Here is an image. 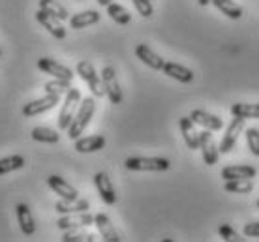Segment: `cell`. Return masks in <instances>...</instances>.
<instances>
[{
    "label": "cell",
    "instance_id": "17",
    "mask_svg": "<svg viewBox=\"0 0 259 242\" xmlns=\"http://www.w3.org/2000/svg\"><path fill=\"white\" fill-rule=\"evenodd\" d=\"M190 118L194 120L195 124L203 126L205 130H210V131H218V130H222V126H224L220 117L210 115V113L203 111V109H194V111L190 113Z\"/></svg>",
    "mask_w": 259,
    "mask_h": 242
},
{
    "label": "cell",
    "instance_id": "1",
    "mask_svg": "<svg viewBox=\"0 0 259 242\" xmlns=\"http://www.w3.org/2000/svg\"><path fill=\"white\" fill-rule=\"evenodd\" d=\"M94 111H96V102H94V98L81 100V105H79L77 113H75V117H73L70 128H68V137H70L71 141H75V139L81 137V133H83L84 128L89 126L91 118L94 117Z\"/></svg>",
    "mask_w": 259,
    "mask_h": 242
},
{
    "label": "cell",
    "instance_id": "29",
    "mask_svg": "<svg viewBox=\"0 0 259 242\" xmlns=\"http://www.w3.org/2000/svg\"><path fill=\"white\" fill-rule=\"evenodd\" d=\"M25 165V158L21 154H13V156L0 158V177L6 175V173H12V171H17Z\"/></svg>",
    "mask_w": 259,
    "mask_h": 242
},
{
    "label": "cell",
    "instance_id": "31",
    "mask_svg": "<svg viewBox=\"0 0 259 242\" xmlns=\"http://www.w3.org/2000/svg\"><path fill=\"white\" fill-rule=\"evenodd\" d=\"M70 88H71V81H66V79H53V81H47L46 85H44L46 94H57V96L68 94Z\"/></svg>",
    "mask_w": 259,
    "mask_h": 242
},
{
    "label": "cell",
    "instance_id": "34",
    "mask_svg": "<svg viewBox=\"0 0 259 242\" xmlns=\"http://www.w3.org/2000/svg\"><path fill=\"white\" fill-rule=\"evenodd\" d=\"M246 143L253 156H259V130L257 128H248L246 130Z\"/></svg>",
    "mask_w": 259,
    "mask_h": 242
},
{
    "label": "cell",
    "instance_id": "16",
    "mask_svg": "<svg viewBox=\"0 0 259 242\" xmlns=\"http://www.w3.org/2000/svg\"><path fill=\"white\" fill-rule=\"evenodd\" d=\"M179 126H181L182 137H184V143L190 151H195L199 149V131L195 130V122L190 117H182L179 120Z\"/></svg>",
    "mask_w": 259,
    "mask_h": 242
},
{
    "label": "cell",
    "instance_id": "23",
    "mask_svg": "<svg viewBox=\"0 0 259 242\" xmlns=\"http://www.w3.org/2000/svg\"><path fill=\"white\" fill-rule=\"evenodd\" d=\"M98 21H100V13L96 10H87V12L75 13L73 17H70V26L73 30H81L91 25H96Z\"/></svg>",
    "mask_w": 259,
    "mask_h": 242
},
{
    "label": "cell",
    "instance_id": "24",
    "mask_svg": "<svg viewBox=\"0 0 259 242\" xmlns=\"http://www.w3.org/2000/svg\"><path fill=\"white\" fill-rule=\"evenodd\" d=\"M210 4H214V6L218 8L226 17H229V19H240L242 13H244L242 6L237 4V2H233V0H212Z\"/></svg>",
    "mask_w": 259,
    "mask_h": 242
},
{
    "label": "cell",
    "instance_id": "20",
    "mask_svg": "<svg viewBox=\"0 0 259 242\" xmlns=\"http://www.w3.org/2000/svg\"><path fill=\"white\" fill-rule=\"evenodd\" d=\"M255 167L252 165H227L222 169L224 180H240V178H253L255 177Z\"/></svg>",
    "mask_w": 259,
    "mask_h": 242
},
{
    "label": "cell",
    "instance_id": "30",
    "mask_svg": "<svg viewBox=\"0 0 259 242\" xmlns=\"http://www.w3.org/2000/svg\"><path fill=\"white\" fill-rule=\"evenodd\" d=\"M107 13H109V17L115 21L117 25H128L130 21H132V15H130V12L122 4H113V2H111L109 6H107Z\"/></svg>",
    "mask_w": 259,
    "mask_h": 242
},
{
    "label": "cell",
    "instance_id": "21",
    "mask_svg": "<svg viewBox=\"0 0 259 242\" xmlns=\"http://www.w3.org/2000/svg\"><path fill=\"white\" fill-rule=\"evenodd\" d=\"M105 147L104 135H89V137H79L75 139V151L89 154V152H98Z\"/></svg>",
    "mask_w": 259,
    "mask_h": 242
},
{
    "label": "cell",
    "instance_id": "26",
    "mask_svg": "<svg viewBox=\"0 0 259 242\" xmlns=\"http://www.w3.org/2000/svg\"><path fill=\"white\" fill-rule=\"evenodd\" d=\"M39 8H41V10H46L47 13H51L53 17H57L59 21L70 19L68 10H66L60 2H57V0H39Z\"/></svg>",
    "mask_w": 259,
    "mask_h": 242
},
{
    "label": "cell",
    "instance_id": "22",
    "mask_svg": "<svg viewBox=\"0 0 259 242\" xmlns=\"http://www.w3.org/2000/svg\"><path fill=\"white\" fill-rule=\"evenodd\" d=\"M55 210L59 214H71V212H83V210H89V201L87 199H62L55 203Z\"/></svg>",
    "mask_w": 259,
    "mask_h": 242
},
{
    "label": "cell",
    "instance_id": "2",
    "mask_svg": "<svg viewBox=\"0 0 259 242\" xmlns=\"http://www.w3.org/2000/svg\"><path fill=\"white\" fill-rule=\"evenodd\" d=\"M81 92L77 88H70L68 94H66L64 98V104L60 107V113H59V130H68L71 124V120L75 117V113H77L79 105H81Z\"/></svg>",
    "mask_w": 259,
    "mask_h": 242
},
{
    "label": "cell",
    "instance_id": "7",
    "mask_svg": "<svg viewBox=\"0 0 259 242\" xmlns=\"http://www.w3.org/2000/svg\"><path fill=\"white\" fill-rule=\"evenodd\" d=\"M92 223H94V216H92L89 210H83V212L62 214L57 220V227L60 231H68V229H75V227H89Z\"/></svg>",
    "mask_w": 259,
    "mask_h": 242
},
{
    "label": "cell",
    "instance_id": "33",
    "mask_svg": "<svg viewBox=\"0 0 259 242\" xmlns=\"http://www.w3.org/2000/svg\"><path fill=\"white\" fill-rule=\"evenodd\" d=\"M218 235H220L226 242H240L242 240L239 233H237L229 223H222L220 227H218Z\"/></svg>",
    "mask_w": 259,
    "mask_h": 242
},
{
    "label": "cell",
    "instance_id": "3",
    "mask_svg": "<svg viewBox=\"0 0 259 242\" xmlns=\"http://www.w3.org/2000/svg\"><path fill=\"white\" fill-rule=\"evenodd\" d=\"M77 73H79V77L89 85V90L92 92L94 98H104L105 88H104V83H102V77L98 75L96 70H94V66H92L89 60H81V62H79Z\"/></svg>",
    "mask_w": 259,
    "mask_h": 242
},
{
    "label": "cell",
    "instance_id": "6",
    "mask_svg": "<svg viewBox=\"0 0 259 242\" xmlns=\"http://www.w3.org/2000/svg\"><path fill=\"white\" fill-rule=\"evenodd\" d=\"M244 120H246V118L235 117L233 120L229 122V126H227L226 133H224V137H222L220 147H218V151H220L222 154H227V152L233 151L235 143L239 141L240 133L244 131Z\"/></svg>",
    "mask_w": 259,
    "mask_h": 242
},
{
    "label": "cell",
    "instance_id": "18",
    "mask_svg": "<svg viewBox=\"0 0 259 242\" xmlns=\"http://www.w3.org/2000/svg\"><path fill=\"white\" fill-rule=\"evenodd\" d=\"M47 186H49L57 196L62 197V199H77L79 197L77 190H75L71 184L66 182L64 178H60L59 175H51V177L47 178Z\"/></svg>",
    "mask_w": 259,
    "mask_h": 242
},
{
    "label": "cell",
    "instance_id": "28",
    "mask_svg": "<svg viewBox=\"0 0 259 242\" xmlns=\"http://www.w3.org/2000/svg\"><path fill=\"white\" fill-rule=\"evenodd\" d=\"M226 191L227 193H250L253 191L252 178H240V180H226Z\"/></svg>",
    "mask_w": 259,
    "mask_h": 242
},
{
    "label": "cell",
    "instance_id": "40",
    "mask_svg": "<svg viewBox=\"0 0 259 242\" xmlns=\"http://www.w3.org/2000/svg\"><path fill=\"white\" fill-rule=\"evenodd\" d=\"M257 209H259V199H257Z\"/></svg>",
    "mask_w": 259,
    "mask_h": 242
},
{
    "label": "cell",
    "instance_id": "14",
    "mask_svg": "<svg viewBox=\"0 0 259 242\" xmlns=\"http://www.w3.org/2000/svg\"><path fill=\"white\" fill-rule=\"evenodd\" d=\"M15 214H17V222H19L23 235L32 236L36 233V220H34L32 212H30V207L26 203H19L15 207Z\"/></svg>",
    "mask_w": 259,
    "mask_h": 242
},
{
    "label": "cell",
    "instance_id": "5",
    "mask_svg": "<svg viewBox=\"0 0 259 242\" xmlns=\"http://www.w3.org/2000/svg\"><path fill=\"white\" fill-rule=\"evenodd\" d=\"M102 83H104V88H105V96L109 98V102L113 105H118L122 104V88L118 85V77L115 70L111 68V66H105L104 70H102Z\"/></svg>",
    "mask_w": 259,
    "mask_h": 242
},
{
    "label": "cell",
    "instance_id": "25",
    "mask_svg": "<svg viewBox=\"0 0 259 242\" xmlns=\"http://www.w3.org/2000/svg\"><path fill=\"white\" fill-rule=\"evenodd\" d=\"M32 139L36 143H46V144H55L60 141V133L59 131L51 130V128H46V126H36L32 130Z\"/></svg>",
    "mask_w": 259,
    "mask_h": 242
},
{
    "label": "cell",
    "instance_id": "38",
    "mask_svg": "<svg viewBox=\"0 0 259 242\" xmlns=\"http://www.w3.org/2000/svg\"><path fill=\"white\" fill-rule=\"evenodd\" d=\"M197 2H199V6H208L212 0H197Z\"/></svg>",
    "mask_w": 259,
    "mask_h": 242
},
{
    "label": "cell",
    "instance_id": "39",
    "mask_svg": "<svg viewBox=\"0 0 259 242\" xmlns=\"http://www.w3.org/2000/svg\"><path fill=\"white\" fill-rule=\"evenodd\" d=\"M0 57H2V49H0Z\"/></svg>",
    "mask_w": 259,
    "mask_h": 242
},
{
    "label": "cell",
    "instance_id": "10",
    "mask_svg": "<svg viewBox=\"0 0 259 242\" xmlns=\"http://www.w3.org/2000/svg\"><path fill=\"white\" fill-rule=\"evenodd\" d=\"M94 186H96L98 193H100L104 203H107V205L117 203V193H115L113 182H111V178L107 177V173H104V171L96 173V175H94Z\"/></svg>",
    "mask_w": 259,
    "mask_h": 242
},
{
    "label": "cell",
    "instance_id": "11",
    "mask_svg": "<svg viewBox=\"0 0 259 242\" xmlns=\"http://www.w3.org/2000/svg\"><path fill=\"white\" fill-rule=\"evenodd\" d=\"M38 68L44 73H47V75H51V77H55V79H66V81H71V79H73V72H71L70 68L59 64L57 60L47 59V57L38 60Z\"/></svg>",
    "mask_w": 259,
    "mask_h": 242
},
{
    "label": "cell",
    "instance_id": "13",
    "mask_svg": "<svg viewBox=\"0 0 259 242\" xmlns=\"http://www.w3.org/2000/svg\"><path fill=\"white\" fill-rule=\"evenodd\" d=\"M94 225H96L98 233H100V236H102L105 242H120L122 240L120 235L117 233V229H115V225L111 223L109 216L104 214V212H100V214L94 216Z\"/></svg>",
    "mask_w": 259,
    "mask_h": 242
},
{
    "label": "cell",
    "instance_id": "36",
    "mask_svg": "<svg viewBox=\"0 0 259 242\" xmlns=\"http://www.w3.org/2000/svg\"><path fill=\"white\" fill-rule=\"evenodd\" d=\"M244 236L250 238H259V222H252L244 225Z\"/></svg>",
    "mask_w": 259,
    "mask_h": 242
},
{
    "label": "cell",
    "instance_id": "8",
    "mask_svg": "<svg viewBox=\"0 0 259 242\" xmlns=\"http://www.w3.org/2000/svg\"><path fill=\"white\" fill-rule=\"evenodd\" d=\"M199 149H201V154H203V162L207 165H216L218 156H220V151H218V144L214 143L210 130L199 131Z\"/></svg>",
    "mask_w": 259,
    "mask_h": 242
},
{
    "label": "cell",
    "instance_id": "35",
    "mask_svg": "<svg viewBox=\"0 0 259 242\" xmlns=\"http://www.w3.org/2000/svg\"><path fill=\"white\" fill-rule=\"evenodd\" d=\"M136 10L139 12V15L143 17H150L154 13V8H152V0H132Z\"/></svg>",
    "mask_w": 259,
    "mask_h": 242
},
{
    "label": "cell",
    "instance_id": "27",
    "mask_svg": "<svg viewBox=\"0 0 259 242\" xmlns=\"http://www.w3.org/2000/svg\"><path fill=\"white\" fill-rule=\"evenodd\" d=\"M231 115L240 118H259V104H233Z\"/></svg>",
    "mask_w": 259,
    "mask_h": 242
},
{
    "label": "cell",
    "instance_id": "15",
    "mask_svg": "<svg viewBox=\"0 0 259 242\" xmlns=\"http://www.w3.org/2000/svg\"><path fill=\"white\" fill-rule=\"evenodd\" d=\"M136 57L141 60L145 66H149L152 70H158V72H160L163 68V64H165V60H163L158 53L152 51L149 45H145V43H139V45L136 47Z\"/></svg>",
    "mask_w": 259,
    "mask_h": 242
},
{
    "label": "cell",
    "instance_id": "12",
    "mask_svg": "<svg viewBox=\"0 0 259 242\" xmlns=\"http://www.w3.org/2000/svg\"><path fill=\"white\" fill-rule=\"evenodd\" d=\"M36 19H38V23L46 28L47 32L51 34L53 38H57V39L66 38V28L60 25V21L57 19V17H53L51 13H47L46 10L39 8V12L36 13Z\"/></svg>",
    "mask_w": 259,
    "mask_h": 242
},
{
    "label": "cell",
    "instance_id": "9",
    "mask_svg": "<svg viewBox=\"0 0 259 242\" xmlns=\"http://www.w3.org/2000/svg\"><path fill=\"white\" fill-rule=\"evenodd\" d=\"M59 102H60V96H57V94H46L44 98L34 100V102H30V104H26L25 107H23V115H25L26 118L41 115V113L53 109Z\"/></svg>",
    "mask_w": 259,
    "mask_h": 242
},
{
    "label": "cell",
    "instance_id": "32",
    "mask_svg": "<svg viewBox=\"0 0 259 242\" xmlns=\"http://www.w3.org/2000/svg\"><path fill=\"white\" fill-rule=\"evenodd\" d=\"M96 238V236L89 233V231H84V227H75V229H68L64 231V236H62V240L64 242H92Z\"/></svg>",
    "mask_w": 259,
    "mask_h": 242
},
{
    "label": "cell",
    "instance_id": "4",
    "mask_svg": "<svg viewBox=\"0 0 259 242\" xmlns=\"http://www.w3.org/2000/svg\"><path fill=\"white\" fill-rule=\"evenodd\" d=\"M126 169L130 171H167L171 162L167 158H147V156H130L126 162Z\"/></svg>",
    "mask_w": 259,
    "mask_h": 242
},
{
    "label": "cell",
    "instance_id": "37",
    "mask_svg": "<svg viewBox=\"0 0 259 242\" xmlns=\"http://www.w3.org/2000/svg\"><path fill=\"white\" fill-rule=\"evenodd\" d=\"M98 4H100V6H105V8H107L111 4V0H98Z\"/></svg>",
    "mask_w": 259,
    "mask_h": 242
},
{
    "label": "cell",
    "instance_id": "19",
    "mask_svg": "<svg viewBox=\"0 0 259 242\" xmlns=\"http://www.w3.org/2000/svg\"><path fill=\"white\" fill-rule=\"evenodd\" d=\"M162 72L167 75V77L175 79L179 83H192L194 81V72L182 64H177V62H165L162 68Z\"/></svg>",
    "mask_w": 259,
    "mask_h": 242
}]
</instances>
